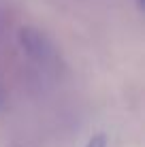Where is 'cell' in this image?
<instances>
[{
    "label": "cell",
    "instance_id": "obj_3",
    "mask_svg": "<svg viewBox=\"0 0 145 147\" xmlns=\"http://www.w3.org/2000/svg\"><path fill=\"white\" fill-rule=\"evenodd\" d=\"M134 2H137V9H139V11H143V7H145V0H134Z\"/></svg>",
    "mask_w": 145,
    "mask_h": 147
},
{
    "label": "cell",
    "instance_id": "obj_2",
    "mask_svg": "<svg viewBox=\"0 0 145 147\" xmlns=\"http://www.w3.org/2000/svg\"><path fill=\"white\" fill-rule=\"evenodd\" d=\"M86 147H107V139H105L103 134H96V136H92V139L88 141Z\"/></svg>",
    "mask_w": 145,
    "mask_h": 147
},
{
    "label": "cell",
    "instance_id": "obj_1",
    "mask_svg": "<svg viewBox=\"0 0 145 147\" xmlns=\"http://www.w3.org/2000/svg\"><path fill=\"white\" fill-rule=\"evenodd\" d=\"M17 40L22 51L28 55V60L34 66H38L45 73H58L60 70V64H62L60 49L45 30L36 26H26L19 30Z\"/></svg>",
    "mask_w": 145,
    "mask_h": 147
}]
</instances>
